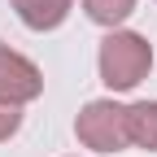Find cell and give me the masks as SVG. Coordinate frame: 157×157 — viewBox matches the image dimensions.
Wrapping results in <instances>:
<instances>
[{
	"instance_id": "obj_1",
	"label": "cell",
	"mask_w": 157,
	"mask_h": 157,
	"mask_svg": "<svg viewBox=\"0 0 157 157\" xmlns=\"http://www.w3.org/2000/svg\"><path fill=\"white\" fill-rule=\"evenodd\" d=\"M153 70V48L135 31H113L101 44V83L113 92H131Z\"/></svg>"
},
{
	"instance_id": "obj_2",
	"label": "cell",
	"mask_w": 157,
	"mask_h": 157,
	"mask_svg": "<svg viewBox=\"0 0 157 157\" xmlns=\"http://www.w3.org/2000/svg\"><path fill=\"white\" fill-rule=\"evenodd\" d=\"M74 131L96 153L127 148L131 144V135H127V105H118V101H87L83 113H78V122H74Z\"/></svg>"
},
{
	"instance_id": "obj_3",
	"label": "cell",
	"mask_w": 157,
	"mask_h": 157,
	"mask_svg": "<svg viewBox=\"0 0 157 157\" xmlns=\"http://www.w3.org/2000/svg\"><path fill=\"white\" fill-rule=\"evenodd\" d=\"M44 92V74L35 61H26L22 52H13L9 44H0V101L26 105Z\"/></svg>"
},
{
	"instance_id": "obj_4",
	"label": "cell",
	"mask_w": 157,
	"mask_h": 157,
	"mask_svg": "<svg viewBox=\"0 0 157 157\" xmlns=\"http://www.w3.org/2000/svg\"><path fill=\"white\" fill-rule=\"evenodd\" d=\"M13 5H17V17L31 31H57L70 17L74 0H13Z\"/></svg>"
},
{
	"instance_id": "obj_5",
	"label": "cell",
	"mask_w": 157,
	"mask_h": 157,
	"mask_svg": "<svg viewBox=\"0 0 157 157\" xmlns=\"http://www.w3.org/2000/svg\"><path fill=\"white\" fill-rule=\"evenodd\" d=\"M127 135H131V144H135V148L157 153V101L127 105Z\"/></svg>"
},
{
	"instance_id": "obj_6",
	"label": "cell",
	"mask_w": 157,
	"mask_h": 157,
	"mask_svg": "<svg viewBox=\"0 0 157 157\" xmlns=\"http://www.w3.org/2000/svg\"><path fill=\"white\" fill-rule=\"evenodd\" d=\"M83 9L96 26H118V22H127L131 9H135V0H83Z\"/></svg>"
},
{
	"instance_id": "obj_7",
	"label": "cell",
	"mask_w": 157,
	"mask_h": 157,
	"mask_svg": "<svg viewBox=\"0 0 157 157\" xmlns=\"http://www.w3.org/2000/svg\"><path fill=\"white\" fill-rule=\"evenodd\" d=\"M22 127V105H9V101H0V140H9V135Z\"/></svg>"
}]
</instances>
